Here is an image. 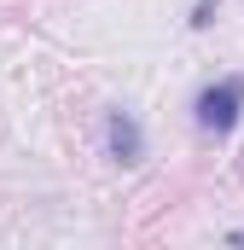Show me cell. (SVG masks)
Listing matches in <instances>:
<instances>
[{"label": "cell", "mask_w": 244, "mask_h": 250, "mask_svg": "<svg viewBox=\"0 0 244 250\" xmlns=\"http://www.w3.org/2000/svg\"><path fill=\"white\" fill-rule=\"evenodd\" d=\"M244 117V76H221L198 93V128L203 134H233Z\"/></svg>", "instance_id": "cell-1"}, {"label": "cell", "mask_w": 244, "mask_h": 250, "mask_svg": "<svg viewBox=\"0 0 244 250\" xmlns=\"http://www.w3.org/2000/svg\"><path fill=\"white\" fill-rule=\"evenodd\" d=\"M105 146H111V157H117L122 169H134V163L145 157V134H140V123H134L128 111H111V117H105Z\"/></svg>", "instance_id": "cell-2"}, {"label": "cell", "mask_w": 244, "mask_h": 250, "mask_svg": "<svg viewBox=\"0 0 244 250\" xmlns=\"http://www.w3.org/2000/svg\"><path fill=\"white\" fill-rule=\"evenodd\" d=\"M227 245H233V250H244V227H239V233H233V239H227Z\"/></svg>", "instance_id": "cell-4"}, {"label": "cell", "mask_w": 244, "mask_h": 250, "mask_svg": "<svg viewBox=\"0 0 244 250\" xmlns=\"http://www.w3.org/2000/svg\"><path fill=\"white\" fill-rule=\"evenodd\" d=\"M209 12H215V0H198V6H192V29H203V23H209Z\"/></svg>", "instance_id": "cell-3"}]
</instances>
